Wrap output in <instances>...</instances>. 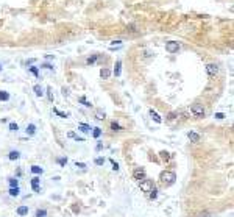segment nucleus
<instances>
[{"instance_id":"obj_1","label":"nucleus","mask_w":234,"mask_h":217,"mask_svg":"<svg viewBox=\"0 0 234 217\" xmlns=\"http://www.w3.org/2000/svg\"><path fill=\"white\" fill-rule=\"evenodd\" d=\"M159 180L164 183V184H173L175 180H176V175H175V172L164 170V172H161V175H159Z\"/></svg>"},{"instance_id":"obj_2","label":"nucleus","mask_w":234,"mask_h":217,"mask_svg":"<svg viewBox=\"0 0 234 217\" xmlns=\"http://www.w3.org/2000/svg\"><path fill=\"white\" fill-rule=\"evenodd\" d=\"M190 113L194 114V117H197V119H203L204 116H206V111H204V108H203V105H200V103H194L190 106Z\"/></svg>"},{"instance_id":"obj_3","label":"nucleus","mask_w":234,"mask_h":217,"mask_svg":"<svg viewBox=\"0 0 234 217\" xmlns=\"http://www.w3.org/2000/svg\"><path fill=\"white\" fill-rule=\"evenodd\" d=\"M139 187L142 189L144 192H150L151 189H155V183H153V180H148V178H145V180L139 181Z\"/></svg>"},{"instance_id":"obj_4","label":"nucleus","mask_w":234,"mask_h":217,"mask_svg":"<svg viewBox=\"0 0 234 217\" xmlns=\"http://www.w3.org/2000/svg\"><path fill=\"white\" fill-rule=\"evenodd\" d=\"M166 50L169 53H176L180 50V44H178L176 41H169V42H166Z\"/></svg>"},{"instance_id":"obj_5","label":"nucleus","mask_w":234,"mask_h":217,"mask_svg":"<svg viewBox=\"0 0 234 217\" xmlns=\"http://www.w3.org/2000/svg\"><path fill=\"white\" fill-rule=\"evenodd\" d=\"M133 177H134V180H137V181H142V180L147 178V173H145V170H144V169L137 167L136 170L133 172Z\"/></svg>"},{"instance_id":"obj_6","label":"nucleus","mask_w":234,"mask_h":217,"mask_svg":"<svg viewBox=\"0 0 234 217\" xmlns=\"http://www.w3.org/2000/svg\"><path fill=\"white\" fill-rule=\"evenodd\" d=\"M28 213H30L28 205H20V206H17V208H16V214H17L19 217H25V216H28Z\"/></svg>"},{"instance_id":"obj_7","label":"nucleus","mask_w":234,"mask_h":217,"mask_svg":"<svg viewBox=\"0 0 234 217\" xmlns=\"http://www.w3.org/2000/svg\"><path fill=\"white\" fill-rule=\"evenodd\" d=\"M206 70H208V73L211 77H215L217 73H218V66L214 64V63H209L208 66H206Z\"/></svg>"},{"instance_id":"obj_8","label":"nucleus","mask_w":234,"mask_h":217,"mask_svg":"<svg viewBox=\"0 0 234 217\" xmlns=\"http://www.w3.org/2000/svg\"><path fill=\"white\" fill-rule=\"evenodd\" d=\"M187 138L190 139V142H194V144H198V142H200V139H201L200 133H197V131H189V133H187Z\"/></svg>"},{"instance_id":"obj_9","label":"nucleus","mask_w":234,"mask_h":217,"mask_svg":"<svg viewBox=\"0 0 234 217\" xmlns=\"http://www.w3.org/2000/svg\"><path fill=\"white\" fill-rule=\"evenodd\" d=\"M30 172H31L33 175H38V177H41V175L44 173V167H41V166H38V164H33V166L30 167Z\"/></svg>"},{"instance_id":"obj_10","label":"nucleus","mask_w":234,"mask_h":217,"mask_svg":"<svg viewBox=\"0 0 234 217\" xmlns=\"http://www.w3.org/2000/svg\"><path fill=\"white\" fill-rule=\"evenodd\" d=\"M114 77H120V73H122V59H117L116 61V64H114Z\"/></svg>"},{"instance_id":"obj_11","label":"nucleus","mask_w":234,"mask_h":217,"mask_svg":"<svg viewBox=\"0 0 234 217\" xmlns=\"http://www.w3.org/2000/svg\"><path fill=\"white\" fill-rule=\"evenodd\" d=\"M36 131H38V127L34 125V124H28V125H27V128H25V133L28 134V136H34Z\"/></svg>"},{"instance_id":"obj_12","label":"nucleus","mask_w":234,"mask_h":217,"mask_svg":"<svg viewBox=\"0 0 234 217\" xmlns=\"http://www.w3.org/2000/svg\"><path fill=\"white\" fill-rule=\"evenodd\" d=\"M148 114H150V117L153 119V120L156 122V124H162V119H161V116H159V114H158L155 110H150V111H148Z\"/></svg>"},{"instance_id":"obj_13","label":"nucleus","mask_w":234,"mask_h":217,"mask_svg":"<svg viewBox=\"0 0 234 217\" xmlns=\"http://www.w3.org/2000/svg\"><path fill=\"white\" fill-rule=\"evenodd\" d=\"M33 92H34V96H36V97H42L44 96V89H42V86H41V84H34L33 86Z\"/></svg>"},{"instance_id":"obj_14","label":"nucleus","mask_w":234,"mask_h":217,"mask_svg":"<svg viewBox=\"0 0 234 217\" xmlns=\"http://www.w3.org/2000/svg\"><path fill=\"white\" fill-rule=\"evenodd\" d=\"M20 158V152L19 150H11L10 153H8V159L10 161H17Z\"/></svg>"},{"instance_id":"obj_15","label":"nucleus","mask_w":234,"mask_h":217,"mask_svg":"<svg viewBox=\"0 0 234 217\" xmlns=\"http://www.w3.org/2000/svg\"><path fill=\"white\" fill-rule=\"evenodd\" d=\"M78 130L81 131V133H84V134H87V133H91V125H87V124H78Z\"/></svg>"},{"instance_id":"obj_16","label":"nucleus","mask_w":234,"mask_h":217,"mask_svg":"<svg viewBox=\"0 0 234 217\" xmlns=\"http://www.w3.org/2000/svg\"><path fill=\"white\" fill-rule=\"evenodd\" d=\"M91 131H92V138H94V139H98V138L101 136V133H103V130H101L100 127H94Z\"/></svg>"},{"instance_id":"obj_17","label":"nucleus","mask_w":234,"mask_h":217,"mask_svg":"<svg viewBox=\"0 0 234 217\" xmlns=\"http://www.w3.org/2000/svg\"><path fill=\"white\" fill-rule=\"evenodd\" d=\"M8 195H10V197H19V195H20V187H10Z\"/></svg>"},{"instance_id":"obj_18","label":"nucleus","mask_w":234,"mask_h":217,"mask_svg":"<svg viewBox=\"0 0 234 217\" xmlns=\"http://www.w3.org/2000/svg\"><path fill=\"white\" fill-rule=\"evenodd\" d=\"M8 184H10V187H19L17 177H8Z\"/></svg>"},{"instance_id":"obj_19","label":"nucleus","mask_w":234,"mask_h":217,"mask_svg":"<svg viewBox=\"0 0 234 217\" xmlns=\"http://www.w3.org/2000/svg\"><path fill=\"white\" fill-rule=\"evenodd\" d=\"M100 77L103 80H108L109 77H111V72H109V69H106V67H103V69L100 70Z\"/></svg>"},{"instance_id":"obj_20","label":"nucleus","mask_w":234,"mask_h":217,"mask_svg":"<svg viewBox=\"0 0 234 217\" xmlns=\"http://www.w3.org/2000/svg\"><path fill=\"white\" fill-rule=\"evenodd\" d=\"M47 214H49V213H47V209H44V208L42 209L39 208V209L34 211V217H47Z\"/></svg>"},{"instance_id":"obj_21","label":"nucleus","mask_w":234,"mask_h":217,"mask_svg":"<svg viewBox=\"0 0 234 217\" xmlns=\"http://www.w3.org/2000/svg\"><path fill=\"white\" fill-rule=\"evenodd\" d=\"M55 161L58 162V166H59V167H66V164H67V162H69L67 156H63V158H56V159H55Z\"/></svg>"},{"instance_id":"obj_22","label":"nucleus","mask_w":234,"mask_h":217,"mask_svg":"<svg viewBox=\"0 0 234 217\" xmlns=\"http://www.w3.org/2000/svg\"><path fill=\"white\" fill-rule=\"evenodd\" d=\"M105 161H106V159L103 158V156H95V158H94V164L98 166V167H101L103 164H105Z\"/></svg>"},{"instance_id":"obj_23","label":"nucleus","mask_w":234,"mask_h":217,"mask_svg":"<svg viewBox=\"0 0 234 217\" xmlns=\"http://www.w3.org/2000/svg\"><path fill=\"white\" fill-rule=\"evenodd\" d=\"M10 100V92L8 91H0V101H8Z\"/></svg>"},{"instance_id":"obj_24","label":"nucleus","mask_w":234,"mask_h":217,"mask_svg":"<svg viewBox=\"0 0 234 217\" xmlns=\"http://www.w3.org/2000/svg\"><path fill=\"white\" fill-rule=\"evenodd\" d=\"M30 183H31V187H33V186H41V177L34 175V177L30 180Z\"/></svg>"},{"instance_id":"obj_25","label":"nucleus","mask_w":234,"mask_h":217,"mask_svg":"<svg viewBox=\"0 0 234 217\" xmlns=\"http://www.w3.org/2000/svg\"><path fill=\"white\" fill-rule=\"evenodd\" d=\"M8 130H10V131H13V133H17V131H19V125L16 124V122H10Z\"/></svg>"},{"instance_id":"obj_26","label":"nucleus","mask_w":234,"mask_h":217,"mask_svg":"<svg viewBox=\"0 0 234 217\" xmlns=\"http://www.w3.org/2000/svg\"><path fill=\"white\" fill-rule=\"evenodd\" d=\"M53 113L56 114V116H59L61 119H67V117H69V114H66V113H63V111H59L58 108H53Z\"/></svg>"},{"instance_id":"obj_27","label":"nucleus","mask_w":234,"mask_h":217,"mask_svg":"<svg viewBox=\"0 0 234 217\" xmlns=\"http://www.w3.org/2000/svg\"><path fill=\"white\" fill-rule=\"evenodd\" d=\"M97 59H98V55H92V56H89V58L86 59V64H87V66H91V64H94Z\"/></svg>"},{"instance_id":"obj_28","label":"nucleus","mask_w":234,"mask_h":217,"mask_svg":"<svg viewBox=\"0 0 234 217\" xmlns=\"http://www.w3.org/2000/svg\"><path fill=\"white\" fill-rule=\"evenodd\" d=\"M28 72H31L34 77H39V69H38L36 66H30V67H28Z\"/></svg>"},{"instance_id":"obj_29","label":"nucleus","mask_w":234,"mask_h":217,"mask_svg":"<svg viewBox=\"0 0 234 217\" xmlns=\"http://www.w3.org/2000/svg\"><path fill=\"white\" fill-rule=\"evenodd\" d=\"M95 119H97V120H105L106 119V114L101 113V111H95Z\"/></svg>"},{"instance_id":"obj_30","label":"nucleus","mask_w":234,"mask_h":217,"mask_svg":"<svg viewBox=\"0 0 234 217\" xmlns=\"http://www.w3.org/2000/svg\"><path fill=\"white\" fill-rule=\"evenodd\" d=\"M111 130H113V131H122L123 128H122L119 124H117V122H111Z\"/></svg>"},{"instance_id":"obj_31","label":"nucleus","mask_w":234,"mask_h":217,"mask_svg":"<svg viewBox=\"0 0 234 217\" xmlns=\"http://www.w3.org/2000/svg\"><path fill=\"white\" fill-rule=\"evenodd\" d=\"M80 103H83V106H86V108H92V103L87 101L86 97H80Z\"/></svg>"},{"instance_id":"obj_32","label":"nucleus","mask_w":234,"mask_h":217,"mask_svg":"<svg viewBox=\"0 0 234 217\" xmlns=\"http://www.w3.org/2000/svg\"><path fill=\"white\" fill-rule=\"evenodd\" d=\"M109 162H111V164H113V170H114V172H119V170H120L119 164H117V162H116L113 158H109Z\"/></svg>"},{"instance_id":"obj_33","label":"nucleus","mask_w":234,"mask_h":217,"mask_svg":"<svg viewBox=\"0 0 234 217\" xmlns=\"http://www.w3.org/2000/svg\"><path fill=\"white\" fill-rule=\"evenodd\" d=\"M41 67H44V69H47V70H55V66L50 64V63H42Z\"/></svg>"},{"instance_id":"obj_34","label":"nucleus","mask_w":234,"mask_h":217,"mask_svg":"<svg viewBox=\"0 0 234 217\" xmlns=\"http://www.w3.org/2000/svg\"><path fill=\"white\" fill-rule=\"evenodd\" d=\"M47 97H49V100H50V101H53V100H55V97H53V89H52L50 86L47 87Z\"/></svg>"},{"instance_id":"obj_35","label":"nucleus","mask_w":234,"mask_h":217,"mask_svg":"<svg viewBox=\"0 0 234 217\" xmlns=\"http://www.w3.org/2000/svg\"><path fill=\"white\" fill-rule=\"evenodd\" d=\"M150 198H151V200H156V198H158V191H156V187L150 191Z\"/></svg>"},{"instance_id":"obj_36","label":"nucleus","mask_w":234,"mask_h":217,"mask_svg":"<svg viewBox=\"0 0 234 217\" xmlns=\"http://www.w3.org/2000/svg\"><path fill=\"white\" fill-rule=\"evenodd\" d=\"M75 167H78V169H86L87 164L86 162H80V161H75Z\"/></svg>"},{"instance_id":"obj_37","label":"nucleus","mask_w":234,"mask_h":217,"mask_svg":"<svg viewBox=\"0 0 234 217\" xmlns=\"http://www.w3.org/2000/svg\"><path fill=\"white\" fill-rule=\"evenodd\" d=\"M214 117H215L217 120H223V119H225L226 116H225L223 113H215V114H214Z\"/></svg>"},{"instance_id":"obj_38","label":"nucleus","mask_w":234,"mask_h":217,"mask_svg":"<svg viewBox=\"0 0 234 217\" xmlns=\"http://www.w3.org/2000/svg\"><path fill=\"white\" fill-rule=\"evenodd\" d=\"M176 116H178L176 113H170L169 116H167V120H173V119H176Z\"/></svg>"},{"instance_id":"obj_39","label":"nucleus","mask_w":234,"mask_h":217,"mask_svg":"<svg viewBox=\"0 0 234 217\" xmlns=\"http://www.w3.org/2000/svg\"><path fill=\"white\" fill-rule=\"evenodd\" d=\"M161 156H162V159H166V161H167V159L170 158V156H169V153H167V152H161Z\"/></svg>"},{"instance_id":"obj_40","label":"nucleus","mask_w":234,"mask_h":217,"mask_svg":"<svg viewBox=\"0 0 234 217\" xmlns=\"http://www.w3.org/2000/svg\"><path fill=\"white\" fill-rule=\"evenodd\" d=\"M67 138H70V139H75V138H77V134H75L73 131H69V133H67Z\"/></svg>"},{"instance_id":"obj_41","label":"nucleus","mask_w":234,"mask_h":217,"mask_svg":"<svg viewBox=\"0 0 234 217\" xmlns=\"http://www.w3.org/2000/svg\"><path fill=\"white\" fill-rule=\"evenodd\" d=\"M33 192H36V194H41V186H33Z\"/></svg>"},{"instance_id":"obj_42","label":"nucleus","mask_w":234,"mask_h":217,"mask_svg":"<svg viewBox=\"0 0 234 217\" xmlns=\"http://www.w3.org/2000/svg\"><path fill=\"white\" fill-rule=\"evenodd\" d=\"M101 148H103V144H101V142H98V144H97V147H95V150H97V152H100Z\"/></svg>"},{"instance_id":"obj_43","label":"nucleus","mask_w":234,"mask_h":217,"mask_svg":"<svg viewBox=\"0 0 234 217\" xmlns=\"http://www.w3.org/2000/svg\"><path fill=\"white\" fill-rule=\"evenodd\" d=\"M198 217H211L209 213H201V214H198Z\"/></svg>"},{"instance_id":"obj_44","label":"nucleus","mask_w":234,"mask_h":217,"mask_svg":"<svg viewBox=\"0 0 234 217\" xmlns=\"http://www.w3.org/2000/svg\"><path fill=\"white\" fill-rule=\"evenodd\" d=\"M111 44H113V45H116V44H117V45H119V44H122V41H120V39H117V41H113V42H111Z\"/></svg>"},{"instance_id":"obj_45","label":"nucleus","mask_w":234,"mask_h":217,"mask_svg":"<svg viewBox=\"0 0 234 217\" xmlns=\"http://www.w3.org/2000/svg\"><path fill=\"white\" fill-rule=\"evenodd\" d=\"M63 94H64V96H69V91L66 89V87H63Z\"/></svg>"},{"instance_id":"obj_46","label":"nucleus","mask_w":234,"mask_h":217,"mask_svg":"<svg viewBox=\"0 0 234 217\" xmlns=\"http://www.w3.org/2000/svg\"><path fill=\"white\" fill-rule=\"evenodd\" d=\"M2 69H3V66H2V64H0V70H2Z\"/></svg>"}]
</instances>
